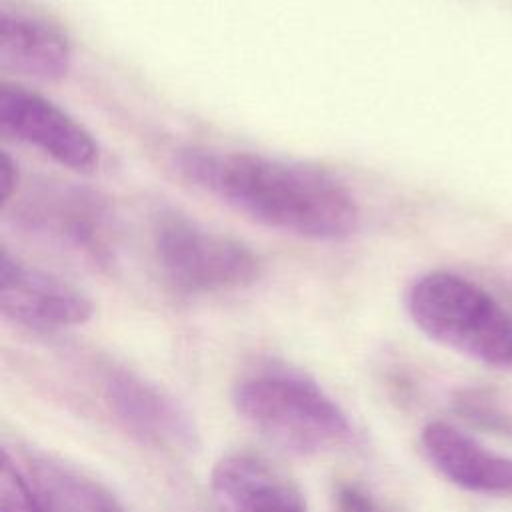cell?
Wrapping results in <instances>:
<instances>
[{"instance_id":"obj_1","label":"cell","mask_w":512,"mask_h":512,"mask_svg":"<svg viewBox=\"0 0 512 512\" xmlns=\"http://www.w3.org/2000/svg\"><path fill=\"white\" fill-rule=\"evenodd\" d=\"M178 172L250 220L316 242H340L360 228V206L334 174L256 152L184 148Z\"/></svg>"},{"instance_id":"obj_2","label":"cell","mask_w":512,"mask_h":512,"mask_svg":"<svg viewBox=\"0 0 512 512\" xmlns=\"http://www.w3.org/2000/svg\"><path fill=\"white\" fill-rule=\"evenodd\" d=\"M232 404L262 438L298 456L334 450L354 432L346 412L314 378L280 362L244 372L232 388Z\"/></svg>"},{"instance_id":"obj_3","label":"cell","mask_w":512,"mask_h":512,"mask_svg":"<svg viewBox=\"0 0 512 512\" xmlns=\"http://www.w3.org/2000/svg\"><path fill=\"white\" fill-rule=\"evenodd\" d=\"M406 310L430 340L484 366L512 368V314L476 282L426 272L410 284Z\"/></svg>"},{"instance_id":"obj_4","label":"cell","mask_w":512,"mask_h":512,"mask_svg":"<svg viewBox=\"0 0 512 512\" xmlns=\"http://www.w3.org/2000/svg\"><path fill=\"white\" fill-rule=\"evenodd\" d=\"M152 238L160 272L176 292H230L254 284L260 276V260L246 244L184 214L162 212Z\"/></svg>"},{"instance_id":"obj_5","label":"cell","mask_w":512,"mask_h":512,"mask_svg":"<svg viewBox=\"0 0 512 512\" xmlns=\"http://www.w3.org/2000/svg\"><path fill=\"white\" fill-rule=\"evenodd\" d=\"M18 222L94 266H110L116 252V218L96 192L74 184H44L26 194Z\"/></svg>"},{"instance_id":"obj_6","label":"cell","mask_w":512,"mask_h":512,"mask_svg":"<svg viewBox=\"0 0 512 512\" xmlns=\"http://www.w3.org/2000/svg\"><path fill=\"white\" fill-rule=\"evenodd\" d=\"M0 132L78 174H92L100 164L94 136L58 104L24 86H0Z\"/></svg>"},{"instance_id":"obj_7","label":"cell","mask_w":512,"mask_h":512,"mask_svg":"<svg viewBox=\"0 0 512 512\" xmlns=\"http://www.w3.org/2000/svg\"><path fill=\"white\" fill-rule=\"evenodd\" d=\"M0 310L14 324L36 332H56L86 324L94 306L68 282L0 252Z\"/></svg>"},{"instance_id":"obj_8","label":"cell","mask_w":512,"mask_h":512,"mask_svg":"<svg viewBox=\"0 0 512 512\" xmlns=\"http://www.w3.org/2000/svg\"><path fill=\"white\" fill-rule=\"evenodd\" d=\"M216 512H308L300 486L256 452H230L210 472Z\"/></svg>"},{"instance_id":"obj_9","label":"cell","mask_w":512,"mask_h":512,"mask_svg":"<svg viewBox=\"0 0 512 512\" xmlns=\"http://www.w3.org/2000/svg\"><path fill=\"white\" fill-rule=\"evenodd\" d=\"M104 400L114 418L134 438L168 452H188L196 430L188 412L158 386L134 374H114L104 388Z\"/></svg>"},{"instance_id":"obj_10","label":"cell","mask_w":512,"mask_h":512,"mask_svg":"<svg viewBox=\"0 0 512 512\" xmlns=\"http://www.w3.org/2000/svg\"><path fill=\"white\" fill-rule=\"evenodd\" d=\"M72 66V46L64 30L20 2H0V68L34 78L60 80Z\"/></svg>"},{"instance_id":"obj_11","label":"cell","mask_w":512,"mask_h":512,"mask_svg":"<svg viewBox=\"0 0 512 512\" xmlns=\"http://www.w3.org/2000/svg\"><path fill=\"white\" fill-rule=\"evenodd\" d=\"M428 462L452 484L484 496H512V458L498 454L456 426L432 420L420 432Z\"/></svg>"},{"instance_id":"obj_12","label":"cell","mask_w":512,"mask_h":512,"mask_svg":"<svg viewBox=\"0 0 512 512\" xmlns=\"http://www.w3.org/2000/svg\"><path fill=\"white\" fill-rule=\"evenodd\" d=\"M26 472L44 512H124L96 480L50 456L26 458Z\"/></svg>"},{"instance_id":"obj_13","label":"cell","mask_w":512,"mask_h":512,"mask_svg":"<svg viewBox=\"0 0 512 512\" xmlns=\"http://www.w3.org/2000/svg\"><path fill=\"white\" fill-rule=\"evenodd\" d=\"M0 512H44L26 472L6 448L0 464Z\"/></svg>"},{"instance_id":"obj_14","label":"cell","mask_w":512,"mask_h":512,"mask_svg":"<svg viewBox=\"0 0 512 512\" xmlns=\"http://www.w3.org/2000/svg\"><path fill=\"white\" fill-rule=\"evenodd\" d=\"M332 512H390L364 486L340 482L332 494Z\"/></svg>"},{"instance_id":"obj_15","label":"cell","mask_w":512,"mask_h":512,"mask_svg":"<svg viewBox=\"0 0 512 512\" xmlns=\"http://www.w3.org/2000/svg\"><path fill=\"white\" fill-rule=\"evenodd\" d=\"M16 184H18V166L10 158L8 152H2V156H0V200H2V208H6V204L14 196Z\"/></svg>"}]
</instances>
